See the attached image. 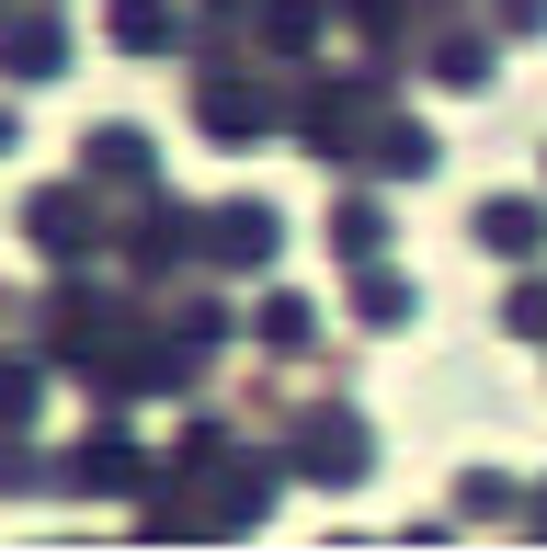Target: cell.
Segmentation results:
<instances>
[{"instance_id": "obj_2", "label": "cell", "mask_w": 547, "mask_h": 558, "mask_svg": "<svg viewBox=\"0 0 547 558\" xmlns=\"http://www.w3.org/2000/svg\"><path fill=\"white\" fill-rule=\"evenodd\" d=\"M354 319H365V331H411V274L354 263Z\"/></svg>"}, {"instance_id": "obj_4", "label": "cell", "mask_w": 547, "mask_h": 558, "mask_svg": "<svg viewBox=\"0 0 547 558\" xmlns=\"http://www.w3.org/2000/svg\"><path fill=\"white\" fill-rule=\"evenodd\" d=\"M331 251H342V263H377V251H388V206L342 194V206H331Z\"/></svg>"}, {"instance_id": "obj_10", "label": "cell", "mask_w": 547, "mask_h": 558, "mask_svg": "<svg viewBox=\"0 0 547 558\" xmlns=\"http://www.w3.org/2000/svg\"><path fill=\"white\" fill-rule=\"evenodd\" d=\"M296 456H308L319 478H354V468H365V434H354V422H319V434L296 445Z\"/></svg>"}, {"instance_id": "obj_8", "label": "cell", "mask_w": 547, "mask_h": 558, "mask_svg": "<svg viewBox=\"0 0 547 558\" xmlns=\"http://www.w3.org/2000/svg\"><path fill=\"white\" fill-rule=\"evenodd\" d=\"M92 183H148V148H137V125H104V137H92Z\"/></svg>"}, {"instance_id": "obj_13", "label": "cell", "mask_w": 547, "mask_h": 558, "mask_svg": "<svg viewBox=\"0 0 547 558\" xmlns=\"http://www.w3.org/2000/svg\"><path fill=\"white\" fill-rule=\"evenodd\" d=\"M502 23H513V35H536V23H547V0H502Z\"/></svg>"}, {"instance_id": "obj_1", "label": "cell", "mask_w": 547, "mask_h": 558, "mask_svg": "<svg viewBox=\"0 0 547 558\" xmlns=\"http://www.w3.org/2000/svg\"><path fill=\"white\" fill-rule=\"evenodd\" d=\"M479 251L536 263V251H547V206H536V194H490V206H479Z\"/></svg>"}, {"instance_id": "obj_7", "label": "cell", "mask_w": 547, "mask_h": 558, "mask_svg": "<svg viewBox=\"0 0 547 558\" xmlns=\"http://www.w3.org/2000/svg\"><path fill=\"white\" fill-rule=\"evenodd\" d=\"M274 251V206H229L217 217V263H263Z\"/></svg>"}, {"instance_id": "obj_11", "label": "cell", "mask_w": 547, "mask_h": 558, "mask_svg": "<svg viewBox=\"0 0 547 558\" xmlns=\"http://www.w3.org/2000/svg\"><path fill=\"white\" fill-rule=\"evenodd\" d=\"M502 331L513 342H547V274H525V286L502 296Z\"/></svg>"}, {"instance_id": "obj_14", "label": "cell", "mask_w": 547, "mask_h": 558, "mask_svg": "<svg viewBox=\"0 0 547 558\" xmlns=\"http://www.w3.org/2000/svg\"><path fill=\"white\" fill-rule=\"evenodd\" d=\"M525 524H536V536H547V490H536V513H525Z\"/></svg>"}, {"instance_id": "obj_6", "label": "cell", "mask_w": 547, "mask_h": 558, "mask_svg": "<svg viewBox=\"0 0 547 558\" xmlns=\"http://www.w3.org/2000/svg\"><path fill=\"white\" fill-rule=\"evenodd\" d=\"M434 81L445 92H490V35H445L434 46Z\"/></svg>"}, {"instance_id": "obj_12", "label": "cell", "mask_w": 547, "mask_h": 558, "mask_svg": "<svg viewBox=\"0 0 547 558\" xmlns=\"http://www.w3.org/2000/svg\"><path fill=\"white\" fill-rule=\"evenodd\" d=\"M457 513H513V478H502V468H479V478H457Z\"/></svg>"}, {"instance_id": "obj_9", "label": "cell", "mask_w": 547, "mask_h": 558, "mask_svg": "<svg viewBox=\"0 0 547 558\" xmlns=\"http://www.w3.org/2000/svg\"><path fill=\"white\" fill-rule=\"evenodd\" d=\"M35 240L46 251H81L92 240V206H81V194H35Z\"/></svg>"}, {"instance_id": "obj_5", "label": "cell", "mask_w": 547, "mask_h": 558, "mask_svg": "<svg viewBox=\"0 0 547 558\" xmlns=\"http://www.w3.org/2000/svg\"><path fill=\"white\" fill-rule=\"evenodd\" d=\"M252 331H263L274 353H308V331H319V319H308V296H296V286H274L263 308H252Z\"/></svg>"}, {"instance_id": "obj_3", "label": "cell", "mask_w": 547, "mask_h": 558, "mask_svg": "<svg viewBox=\"0 0 547 558\" xmlns=\"http://www.w3.org/2000/svg\"><path fill=\"white\" fill-rule=\"evenodd\" d=\"M365 160H377V171H388V183H411V171H434V137H422V125H411V114H388V125H377V137H365Z\"/></svg>"}]
</instances>
